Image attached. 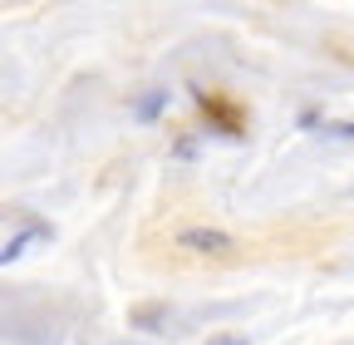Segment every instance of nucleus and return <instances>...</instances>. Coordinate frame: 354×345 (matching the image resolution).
Instances as JSON below:
<instances>
[{
  "instance_id": "39448f33",
  "label": "nucleus",
  "mask_w": 354,
  "mask_h": 345,
  "mask_svg": "<svg viewBox=\"0 0 354 345\" xmlns=\"http://www.w3.org/2000/svg\"><path fill=\"white\" fill-rule=\"evenodd\" d=\"M207 345H251V335H236V330H232V335H212Z\"/></svg>"
},
{
  "instance_id": "7ed1b4c3",
  "label": "nucleus",
  "mask_w": 354,
  "mask_h": 345,
  "mask_svg": "<svg viewBox=\"0 0 354 345\" xmlns=\"http://www.w3.org/2000/svg\"><path fill=\"white\" fill-rule=\"evenodd\" d=\"M35 237H44V227H30L25 237H10V247H6V262H20V251H25Z\"/></svg>"
},
{
  "instance_id": "f03ea898",
  "label": "nucleus",
  "mask_w": 354,
  "mask_h": 345,
  "mask_svg": "<svg viewBox=\"0 0 354 345\" xmlns=\"http://www.w3.org/2000/svg\"><path fill=\"white\" fill-rule=\"evenodd\" d=\"M162 104H167V94H162V89L143 94V99H138V118H143V123H153V118L162 114Z\"/></svg>"
},
{
  "instance_id": "20e7f679",
  "label": "nucleus",
  "mask_w": 354,
  "mask_h": 345,
  "mask_svg": "<svg viewBox=\"0 0 354 345\" xmlns=\"http://www.w3.org/2000/svg\"><path fill=\"white\" fill-rule=\"evenodd\" d=\"M320 134H325V139H349V143H354V123H320Z\"/></svg>"
},
{
  "instance_id": "f257e3e1",
  "label": "nucleus",
  "mask_w": 354,
  "mask_h": 345,
  "mask_svg": "<svg viewBox=\"0 0 354 345\" xmlns=\"http://www.w3.org/2000/svg\"><path fill=\"white\" fill-rule=\"evenodd\" d=\"M177 247H183V251H197V256H232V232H221V227H183V232H177Z\"/></svg>"
}]
</instances>
